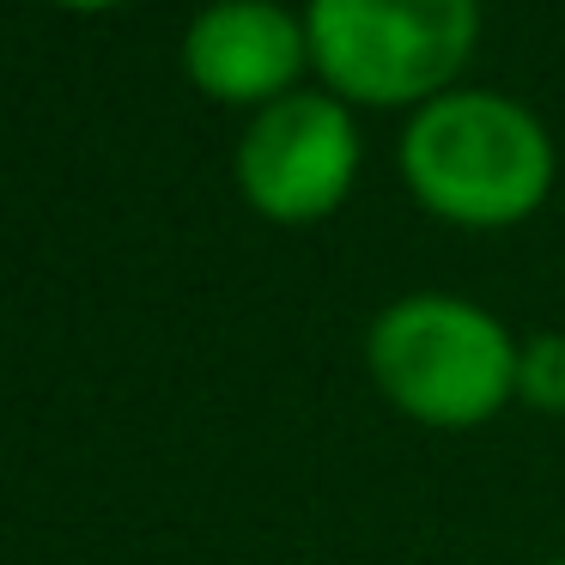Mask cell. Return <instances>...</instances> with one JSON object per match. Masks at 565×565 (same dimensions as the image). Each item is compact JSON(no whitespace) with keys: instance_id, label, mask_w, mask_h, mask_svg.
<instances>
[{"instance_id":"cell-1","label":"cell","mask_w":565,"mask_h":565,"mask_svg":"<svg viewBox=\"0 0 565 565\" xmlns=\"http://www.w3.org/2000/svg\"><path fill=\"white\" fill-rule=\"evenodd\" d=\"M407 189L456 225H511L547 195L553 140L516 98L438 92L402 135Z\"/></svg>"},{"instance_id":"cell-2","label":"cell","mask_w":565,"mask_h":565,"mask_svg":"<svg viewBox=\"0 0 565 565\" xmlns=\"http://www.w3.org/2000/svg\"><path fill=\"white\" fill-rule=\"evenodd\" d=\"M516 353L492 310L450 292H414L377 310L365 359L383 395L426 426H480L516 390Z\"/></svg>"},{"instance_id":"cell-3","label":"cell","mask_w":565,"mask_h":565,"mask_svg":"<svg viewBox=\"0 0 565 565\" xmlns=\"http://www.w3.org/2000/svg\"><path fill=\"white\" fill-rule=\"evenodd\" d=\"M310 62L359 104L438 98L468 62L480 0H310Z\"/></svg>"},{"instance_id":"cell-4","label":"cell","mask_w":565,"mask_h":565,"mask_svg":"<svg viewBox=\"0 0 565 565\" xmlns=\"http://www.w3.org/2000/svg\"><path fill=\"white\" fill-rule=\"evenodd\" d=\"M359 171V128L329 92H286L237 140V183L249 207L280 225H305L341 207Z\"/></svg>"},{"instance_id":"cell-5","label":"cell","mask_w":565,"mask_h":565,"mask_svg":"<svg viewBox=\"0 0 565 565\" xmlns=\"http://www.w3.org/2000/svg\"><path fill=\"white\" fill-rule=\"evenodd\" d=\"M305 55H310V31L280 0H213L183 38L189 79L232 104L286 98Z\"/></svg>"},{"instance_id":"cell-6","label":"cell","mask_w":565,"mask_h":565,"mask_svg":"<svg viewBox=\"0 0 565 565\" xmlns=\"http://www.w3.org/2000/svg\"><path fill=\"white\" fill-rule=\"evenodd\" d=\"M516 395L541 414H565V334H535L516 353Z\"/></svg>"},{"instance_id":"cell-7","label":"cell","mask_w":565,"mask_h":565,"mask_svg":"<svg viewBox=\"0 0 565 565\" xmlns=\"http://www.w3.org/2000/svg\"><path fill=\"white\" fill-rule=\"evenodd\" d=\"M62 7H116V0H62Z\"/></svg>"},{"instance_id":"cell-8","label":"cell","mask_w":565,"mask_h":565,"mask_svg":"<svg viewBox=\"0 0 565 565\" xmlns=\"http://www.w3.org/2000/svg\"><path fill=\"white\" fill-rule=\"evenodd\" d=\"M547 565H565V559H547Z\"/></svg>"}]
</instances>
